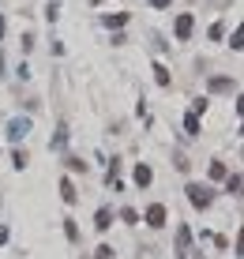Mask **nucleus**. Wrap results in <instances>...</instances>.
Segmentation results:
<instances>
[{"instance_id":"nucleus-5","label":"nucleus","mask_w":244,"mask_h":259,"mask_svg":"<svg viewBox=\"0 0 244 259\" xmlns=\"http://www.w3.org/2000/svg\"><path fill=\"white\" fill-rule=\"evenodd\" d=\"M60 195H64V203H75V188H72V180H68V177L60 180Z\"/></svg>"},{"instance_id":"nucleus-8","label":"nucleus","mask_w":244,"mask_h":259,"mask_svg":"<svg viewBox=\"0 0 244 259\" xmlns=\"http://www.w3.org/2000/svg\"><path fill=\"white\" fill-rule=\"evenodd\" d=\"M154 79H158L162 86H169V72H165V68H162V64H154Z\"/></svg>"},{"instance_id":"nucleus-14","label":"nucleus","mask_w":244,"mask_h":259,"mask_svg":"<svg viewBox=\"0 0 244 259\" xmlns=\"http://www.w3.org/2000/svg\"><path fill=\"white\" fill-rule=\"evenodd\" d=\"M241 113H244V94H241Z\"/></svg>"},{"instance_id":"nucleus-10","label":"nucleus","mask_w":244,"mask_h":259,"mask_svg":"<svg viewBox=\"0 0 244 259\" xmlns=\"http://www.w3.org/2000/svg\"><path fill=\"white\" fill-rule=\"evenodd\" d=\"M233 49H244V27L237 30V34H233Z\"/></svg>"},{"instance_id":"nucleus-11","label":"nucleus","mask_w":244,"mask_h":259,"mask_svg":"<svg viewBox=\"0 0 244 259\" xmlns=\"http://www.w3.org/2000/svg\"><path fill=\"white\" fill-rule=\"evenodd\" d=\"M237 248H241V256H244V229H241V241H237Z\"/></svg>"},{"instance_id":"nucleus-9","label":"nucleus","mask_w":244,"mask_h":259,"mask_svg":"<svg viewBox=\"0 0 244 259\" xmlns=\"http://www.w3.org/2000/svg\"><path fill=\"white\" fill-rule=\"evenodd\" d=\"M128 23V15H105V27H124Z\"/></svg>"},{"instance_id":"nucleus-12","label":"nucleus","mask_w":244,"mask_h":259,"mask_svg":"<svg viewBox=\"0 0 244 259\" xmlns=\"http://www.w3.org/2000/svg\"><path fill=\"white\" fill-rule=\"evenodd\" d=\"M150 4H154V8H165V4H169V0H150Z\"/></svg>"},{"instance_id":"nucleus-2","label":"nucleus","mask_w":244,"mask_h":259,"mask_svg":"<svg viewBox=\"0 0 244 259\" xmlns=\"http://www.w3.org/2000/svg\"><path fill=\"white\" fill-rule=\"evenodd\" d=\"M146 226H154V229L165 226V207H162V203H154V207L146 210Z\"/></svg>"},{"instance_id":"nucleus-6","label":"nucleus","mask_w":244,"mask_h":259,"mask_svg":"<svg viewBox=\"0 0 244 259\" xmlns=\"http://www.w3.org/2000/svg\"><path fill=\"white\" fill-rule=\"evenodd\" d=\"M135 184H139V188L150 184V169H146V165H135Z\"/></svg>"},{"instance_id":"nucleus-7","label":"nucleus","mask_w":244,"mask_h":259,"mask_svg":"<svg viewBox=\"0 0 244 259\" xmlns=\"http://www.w3.org/2000/svg\"><path fill=\"white\" fill-rule=\"evenodd\" d=\"M27 128H30L27 120H15V124H12V139H19V135H27Z\"/></svg>"},{"instance_id":"nucleus-13","label":"nucleus","mask_w":244,"mask_h":259,"mask_svg":"<svg viewBox=\"0 0 244 259\" xmlns=\"http://www.w3.org/2000/svg\"><path fill=\"white\" fill-rule=\"evenodd\" d=\"M0 38H4V15H0Z\"/></svg>"},{"instance_id":"nucleus-4","label":"nucleus","mask_w":244,"mask_h":259,"mask_svg":"<svg viewBox=\"0 0 244 259\" xmlns=\"http://www.w3.org/2000/svg\"><path fill=\"white\" fill-rule=\"evenodd\" d=\"M94 226H98V233H105L109 226H113V210H105V207H101L98 214H94Z\"/></svg>"},{"instance_id":"nucleus-3","label":"nucleus","mask_w":244,"mask_h":259,"mask_svg":"<svg viewBox=\"0 0 244 259\" xmlns=\"http://www.w3.org/2000/svg\"><path fill=\"white\" fill-rule=\"evenodd\" d=\"M192 27H195V23H192V15H180V19H177V38L188 42V38H192Z\"/></svg>"},{"instance_id":"nucleus-1","label":"nucleus","mask_w":244,"mask_h":259,"mask_svg":"<svg viewBox=\"0 0 244 259\" xmlns=\"http://www.w3.org/2000/svg\"><path fill=\"white\" fill-rule=\"evenodd\" d=\"M188 199L195 203V207H207V203H211V192L203 184H188Z\"/></svg>"}]
</instances>
